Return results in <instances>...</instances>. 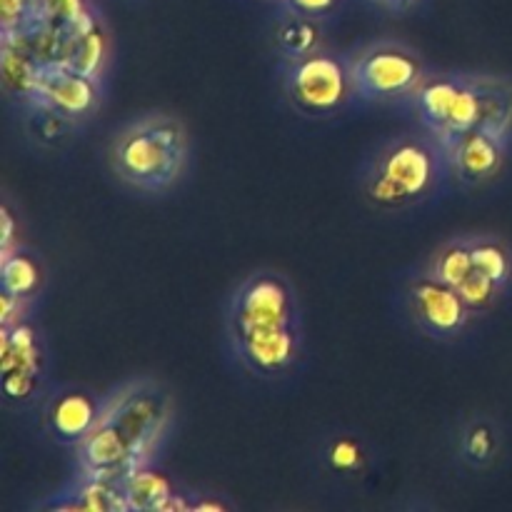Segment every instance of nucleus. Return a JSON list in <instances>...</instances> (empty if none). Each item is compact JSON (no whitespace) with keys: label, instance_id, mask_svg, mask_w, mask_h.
I'll use <instances>...</instances> for the list:
<instances>
[{"label":"nucleus","instance_id":"1","mask_svg":"<svg viewBox=\"0 0 512 512\" xmlns=\"http://www.w3.org/2000/svg\"><path fill=\"white\" fill-rule=\"evenodd\" d=\"M173 420V395L153 380H135L105 398L93 433L78 445V473L125 483L148 468Z\"/></svg>","mask_w":512,"mask_h":512},{"label":"nucleus","instance_id":"2","mask_svg":"<svg viewBox=\"0 0 512 512\" xmlns=\"http://www.w3.org/2000/svg\"><path fill=\"white\" fill-rule=\"evenodd\" d=\"M448 153L433 133H405L385 140L360 173L365 200L380 210H405L425 203L445 188Z\"/></svg>","mask_w":512,"mask_h":512},{"label":"nucleus","instance_id":"3","mask_svg":"<svg viewBox=\"0 0 512 512\" xmlns=\"http://www.w3.org/2000/svg\"><path fill=\"white\" fill-rule=\"evenodd\" d=\"M190 158L188 128L180 118L153 113L125 125L110 145V168L120 183L163 193L185 175Z\"/></svg>","mask_w":512,"mask_h":512},{"label":"nucleus","instance_id":"4","mask_svg":"<svg viewBox=\"0 0 512 512\" xmlns=\"http://www.w3.org/2000/svg\"><path fill=\"white\" fill-rule=\"evenodd\" d=\"M420 125L440 143L485 130V95L480 73L428 75L415 95Z\"/></svg>","mask_w":512,"mask_h":512},{"label":"nucleus","instance_id":"5","mask_svg":"<svg viewBox=\"0 0 512 512\" xmlns=\"http://www.w3.org/2000/svg\"><path fill=\"white\" fill-rule=\"evenodd\" d=\"M283 90L290 108L303 118H333L355 98L348 58L318 48L303 58L288 60L283 73Z\"/></svg>","mask_w":512,"mask_h":512},{"label":"nucleus","instance_id":"6","mask_svg":"<svg viewBox=\"0 0 512 512\" xmlns=\"http://www.w3.org/2000/svg\"><path fill=\"white\" fill-rule=\"evenodd\" d=\"M355 98L368 103L415 98L428 80V65L418 50L395 40H378L355 50L348 58Z\"/></svg>","mask_w":512,"mask_h":512},{"label":"nucleus","instance_id":"7","mask_svg":"<svg viewBox=\"0 0 512 512\" xmlns=\"http://www.w3.org/2000/svg\"><path fill=\"white\" fill-rule=\"evenodd\" d=\"M300 323V303L295 288L283 273L258 270L240 283L230 300V338L258 333V330L293 328Z\"/></svg>","mask_w":512,"mask_h":512},{"label":"nucleus","instance_id":"8","mask_svg":"<svg viewBox=\"0 0 512 512\" xmlns=\"http://www.w3.org/2000/svg\"><path fill=\"white\" fill-rule=\"evenodd\" d=\"M405 305L415 328L435 340L458 338L473 318L458 288L438 280L430 270L410 280L405 288Z\"/></svg>","mask_w":512,"mask_h":512},{"label":"nucleus","instance_id":"9","mask_svg":"<svg viewBox=\"0 0 512 512\" xmlns=\"http://www.w3.org/2000/svg\"><path fill=\"white\" fill-rule=\"evenodd\" d=\"M100 100H103V83L100 80L75 73L63 63L40 65L33 105L58 110V113L68 115L78 123H85L100 108Z\"/></svg>","mask_w":512,"mask_h":512},{"label":"nucleus","instance_id":"10","mask_svg":"<svg viewBox=\"0 0 512 512\" xmlns=\"http://www.w3.org/2000/svg\"><path fill=\"white\" fill-rule=\"evenodd\" d=\"M235 355L250 373L260 378H280L298 365L303 353V325L258 330L230 338Z\"/></svg>","mask_w":512,"mask_h":512},{"label":"nucleus","instance_id":"11","mask_svg":"<svg viewBox=\"0 0 512 512\" xmlns=\"http://www.w3.org/2000/svg\"><path fill=\"white\" fill-rule=\"evenodd\" d=\"M105 400L85 388H63L50 395L43 408V428L53 443L78 448L95 430Z\"/></svg>","mask_w":512,"mask_h":512},{"label":"nucleus","instance_id":"12","mask_svg":"<svg viewBox=\"0 0 512 512\" xmlns=\"http://www.w3.org/2000/svg\"><path fill=\"white\" fill-rule=\"evenodd\" d=\"M508 145L510 140L503 135L473 130V133L450 140L443 148L448 153L450 170L458 183L473 188V185L488 183L503 170L505 160H508Z\"/></svg>","mask_w":512,"mask_h":512},{"label":"nucleus","instance_id":"13","mask_svg":"<svg viewBox=\"0 0 512 512\" xmlns=\"http://www.w3.org/2000/svg\"><path fill=\"white\" fill-rule=\"evenodd\" d=\"M40 63L35 60L28 43V30L23 33L0 35V78L8 98L23 108L33 105L35 80H38Z\"/></svg>","mask_w":512,"mask_h":512},{"label":"nucleus","instance_id":"14","mask_svg":"<svg viewBox=\"0 0 512 512\" xmlns=\"http://www.w3.org/2000/svg\"><path fill=\"white\" fill-rule=\"evenodd\" d=\"M65 30V48L60 63L68 65L75 73H83L103 83L105 65H108V33L98 15H90L83 23Z\"/></svg>","mask_w":512,"mask_h":512},{"label":"nucleus","instance_id":"15","mask_svg":"<svg viewBox=\"0 0 512 512\" xmlns=\"http://www.w3.org/2000/svg\"><path fill=\"white\" fill-rule=\"evenodd\" d=\"M43 508L73 512H130L123 483L108 478H90V475L80 473L63 493L55 495Z\"/></svg>","mask_w":512,"mask_h":512},{"label":"nucleus","instance_id":"16","mask_svg":"<svg viewBox=\"0 0 512 512\" xmlns=\"http://www.w3.org/2000/svg\"><path fill=\"white\" fill-rule=\"evenodd\" d=\"M45 365L43 335L28 320L0 330V373H33L45 378Z\"/></svg>","mask_w":512,"mask_h":512},{"label":"nucleus","instance_id":"17","mask_svg":"<svg viewBox=\"0 0 512 512\" xmlns=\"http://www.w3.org/2000/svg\"><path fill=\"white\" fill-rule=\"evenodd\" d=\"M0 285L3 293L20 300H35L45 285V265L33 250L15 245L8 253H0Z\"/></svg>","mask_w":512,"mask_h":512},{"label":"nucleus","instance_id":"18","mask_svg":"<svg viewBox=\"0 0 512 512\" xmlns=\"http://www.w3.org/2000/svg\"><path fill=\"white\" fill-rule=\"evenodd\" d=\"M25 133L33 140L35 145L45 150H58L65 148L70 143V138L75 135V130L83 123L68 118V115L58 113V110L43 108V105H33V108H25Z\"/></svg>","mask_w":512,"mask_h":512},{"label":"nucleus","instance_id":"19","mask_svg":"<svg viewBox=\"0 0 512 512\" xmlns=\"http://www.w3.org/2000/svg\"><path fill=\"white\" fill-rule=\"evenodd\" d=\"M275 45L285 60H298L303 55L315 53L320 48V23L318 18L290 13L275 28Z\"/></svg>","mask_w":512,"mask_h":512},{"label":"nucleus","instance_id":"20","mask_svg":"<svg viewBox=\"0 0 512 512\" xmlns=\"http://www.w3.org/2000/svg\"><path fill=\"white\" fill-rule=\"evenodd\" d=\"M460 458L473 468H488L500 453V433L493 420L475 418L460 430Z\"/></svg>","mask_w":512,"mask_h":512},{"label":"nucleus","instance_id":"21","mask_svg":"<svg viewBox=\"0 0 512 512\" xmlns=\"http://www.w3.org/2000/svg\"><path fill=\"white\" fill-rule=\"evenodd\" d=\"M125 498H128L130 512L135 510H163L165 503L170 500V495L175 493L173 485L168 483L163 473H155V470L143 468L138 473L130 475L123 483Z\"/></svg>","mask_w":512,"mask_h":512},{"label":"nucleus","instance_id":"22","mask_svg":"<svg viewBox=\"0 0 512 512\" xmlns=\"http://www.w3.org/2000/svg\"><path fill=\"white\" fill-rule=\"evenodd\" d=\"M428 270L438 280L458 288V285L475 270L473 245H470V238H455L450 240V243L440 245L438 253H435L433 260H430Z\"/></svg>","mask_w":512,"mask_h":512},{"label":"nucleus","instance_id":"23","mask_svg":"<svg viewBox=\"0 0 512 512\" xmlns=\"http://www.w3.org/2000/svg\"><path fill=\"white\" fill-rule=\"evenodd\" d=\"M473 245V260L475 268L508 288L512 280V250L505 240L495 238V235H473L470 238Z\"/></svg>","mask_w":512,"mask_h":512},{"label":"nucleus","instance_id":"24","mask_svg":"<svg viewBox=\"0 0 512 512\" xmlns=\"http://www.w3.org/2000/svg\"><path fill=\"white\" fill-rule=\"evenodd\" d=\"M503 290H505L503 285L495 283V280L488 278L485 273H480L478 268H475L473 273H470L468 278L458 285V293L463 295L465 305H468L470 313L473 315L488 313V310L498 303V298Z\"/></svg>","mask_w":512,"mask_h":512},{"label":"nucleus","instance_id":"25","mask_svg":"<svg viewBox=\"0 0 512 512\" xmlns=\"http://www.w3.org/2000/svg\"><path fill=\"white\" fill-rule=\"evenodd\" d=\"M43 25L40 0H0V28L3 33H23Z\"/></svg>","mask_w":512,"mask_h":512},{"label":"nucleus","instance_id":"26","mask_svg":"<svg viewBox=\"0 0 512 512\" xmlns=\"http://www.w3.org/2000/svg\"><path fill=\"white\" fill-rule=\"evenodd\" d=\"M95 10L90 8L88 0H40V20L58 28H73L83 23Z\"/></svg>","mask_w":512,"mask_h":512},{"label":"nucleus","instance_id":"27","mask_svg":"<svg viewBox=\"0 0 512 512\" xmlns=\"http://www.w3.org/2000/svg\"><path fill=\"white\" fill-rule=\"evenodd\" d=\"M45 378L33 373H0V385H3V395L8 403L28 405L38 398L43 390Z\"/></svg>","mask_w":512,"mask_h":512},{"label":"nucleus","instance_id":"28","mask_svg":"<svg viewBox=\"0 0 512 512\" xmlns=\"http://www.w3.org/2000/svg\"><path fill=\"white\" fill-rule=\"evenodd\" d=\"M328 463L330 468L335 470V473H358V470H363V463H365V453H363V445L358 443L355 438H338L330 443L328 448Z\"/></svg>","mask_w":512,"mask_h":512},{"label":"nucleus","instance_id":"29","mask_svg":"<svg viewBox=\"0 0 512 512\" xmlns=\"http://www.w3.org/2000/svg\"><path fill=\"white\" fill-rule=\"evenodd\" d=\"M290 13L308 15V18H325L340 5V0H283Z\"/></svg>","mask_w":512,"mask_h":512},{"label":"nucleus","instance_id":"30","mask_svg":"<svg viewBox=\"0 0 512 512\" xmlns=\"http://www.w3.org/2000/svg\"><path fill=\"white\" fill-rule=\"evenodd\" d=\"M30 308V300H20L15 295L3 293V315H0V328H8V325L20 323L25 320V313Z\"/></svg>","mask_w":512,"mask_h":512},{"label":"nucleus","instance_id":"31","mask_svg":"<svg viewBox=\"0 0 512 512\" xmlns=\"http://www.w3.org/2000/svg\"><path fill=\"white\" fill-rule=\"evenodd\" d=\"M15 248V220H13V213H10V208L5 205L3 208V253H8V250Z\"/></svg>","mask_w":512,"mask_h":512},{"label":"nucleus","instance_id":"32","mask_svg":"<svg viewBox=\"0 0 512 512\" xmlns=\"http://www.w3.org/2000/svg\"><path fill=\"white\" fill-rule=\"evenodd\" d=\"M378 3L383 5V8L400 13V10H408L410 5H415V0H378Z\"/></svg>","mask_w":512,"mask_h":512}]
</instances>
